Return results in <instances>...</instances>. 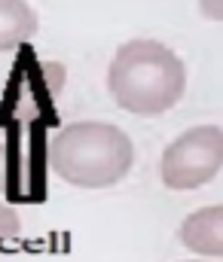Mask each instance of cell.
<instances>
[{
  "mask_svg": "<svg viewBox=\"0 0 223 262\" xmlns=\"http://www.w3.org/2000/svg\"><path fill=\"white\" fill-rule=\"evenodd\" d=\"M107 92L116 107L132 116H159L180 104L187 67L159 40H129L110 61Z\"/></svg>",
  "mask_w": 223,
  "mask_h": 262,
  "instance_id": "cell-1",
  "label": "cell"
},
{
  "mask_svg": "<svg viewBox=\"0 0 223 262\" xmlns=\"http://www.w3.org/2000/svg\"><path fill=\"white\" fill-rule=\"evenodd\" d=\"M135 165V143L119 125L74 122L49 140V168L76 189H107Z\"/></svg>",
  "mask_w": 223,
  "mask_h": 262,
  "instance_id": "cell-2",
  "label": "cell"
},
{
  "mask_svg": "<svg viewBox=\"0 0 223 262\" xmlns=\"http://www.w3.org/2000/svg\"><path fill=\"white\" fill-rule=\"evenodd\" d=\"M223 168V128L208 125H193L180 131L162 152L159 174L162 186L171 192H193L211 183Z\"/></svg>",
  "mask_w": 223,
  "mask_h": 262,
  "instance_id": "cell-3",
  "label": "cell"
},
{
  "mask_svg": "<svg viewBox=\"0 0 223 262\" xmlns=\"http://www.w3.org/2000/svg\"><path fill=\"white\" fill-rule=\"evenodd\" d=\"M180 244L202 256V259H220L223 256V204H208L193 210L180 229H177Z\"/></svg>",
  "mask_w": 223,
  "mask_h": 262,
  "instance_id": "cell-4",
  "label": "cell"
},
{
  "mask_svg": "<svg viewBox=\"0 0 223 262\" xmlns=\"http://www.w3.org/2000/svg\"><path fill=\"white\" fill-rule=\"evenodd\" d=\"M37 34V12L25 0H0V52H12Z\"/></svg>",
  "mask_w": 223,
  "mask_h": 262,
  "instance_id": "cell-5",
  "label": "cell"
},
{
  "mask_svg": "<svg viewBox=\"0 0 223 262\" xmlns=\"http://www.w3.org/2000/svg\"><path fill=\"white\" fill-rule=\"evenodd\" d=\"M18 232H22V216H18V210L0 201V241L15 238Z\"/></svg>",
  "mask_w": 223,
  "mask_h": 262,
  "instance_id": "cell-6",
  "label": "cell"
},
{
  "mask_svg": "<svg viewBox=\"0 0 223 262\" xmlns=\"http://www.w3.org/2000/svg\"><path fill=\"white\" fill-rule=\"evenodd\" d=\"M199 9H202V15L211 18V21H220L223 18V0H199Z\"/></svg>",
  "mask_w": 223,
  "mask_h": 262,
  "instance_id": "cell-7",
  "label": "cell"
},
{
  "mask_svg": "<svg viewBox=\"0 0 223 262\" xmlns=\"http://www.w3.org/2000/svg\"><path fill=\"white\" fill-rule=\"evenodd\" d=\"M9 189V156H6V146L0 143V192Z\"/></svg>",
  "mask_w": 223,
  "mask_h": 262,
  "instance_id": "cell-8",
  "label": "cell"
},
{
  "mask_svg": "<svg viewBox=\"0 0 223 262\" xmlns=\"http://www.w3.org/2000/svg\"><path fill=\"white\" fill-rule=\"evenodd\" d=\"M190 262H205V259H190Z\"/></svg>",
  "mask_w": 223,
  "mask_h": 262,
  "instance_id": "cell-9",
  "label": "cell"
}]
</instances>
